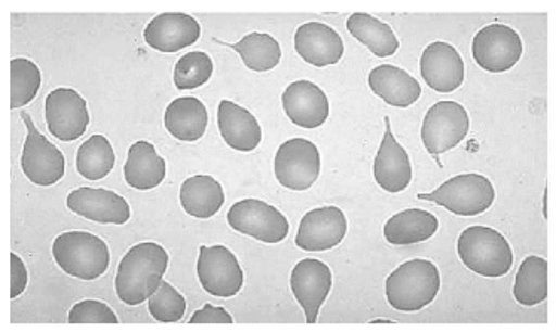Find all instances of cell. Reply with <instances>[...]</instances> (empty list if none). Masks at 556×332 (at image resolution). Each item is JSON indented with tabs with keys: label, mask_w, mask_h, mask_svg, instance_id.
Segmentation results:
<instances>
[{
	"label": "cell",
	"mask_w": 556,
	"mask_h": 332,
	"mask_svg": "<svg viewBox=\"0 0 556 332\" xmlns=\"http://www.w3.org/2000/svg\"><path fill=\"white\" fill-rule=\"evenodd\" d=\"M169 267V253L159 243H139L125 253L115 277V291L127 306H140L157 291Z\"/></svg>",
	"instance_id": "1"
},
{
	"label": "cell",
	"mask_w": 556,
	"mask_h": 332,
	"mask_svg": "<svg viewBox=\"0 0 556 332\" xmlns=\"http://www.w3.org/2000/svg\"><path fill=\"white\" fill-rule=\"evenodd\" d=\"M387 301L400 312H418L435 301L440 292V272L437 265L424 258L405 261L384 283Z\"/></svg>",
	"instance_id": "2"
},
{
	"label": "cell",
	"mask_w": 556,
	"mask_h": 332,
	"mask_svg": "<svg viewBox=\"0 0 556 332\" xmlns=\"http://www.w3.org/2000/svg\"><path fill=\"white\" fill-rule=\"evenodd\" d=\"M457 252L470 272L488 279L508 276L515 264L511 245L494 228H467L460 233Z\"/></svg>",
	"instance_id": "3"
},
{
	"label": "cell",
	"mask_w": 556,
	"mask_h": 332,
	"mask_svg": "<svg viewBox=\"0 0 556 332\" xmlns=\"http://www.w3.org/2000/svg\"><path fill=\"white\" fill-rule=\"evenodd\" d=\"M58 267L79 280H97L109 270L110 250L97 234L88 231H66L53 243Z\"/></svg>",
	"instance_id": "4"
},
{
	"label": "cell",
	"mask_w": 556,
	"mask_h": 332,
	"mask_svg": "<svg viewBox=\"0 0 556 332\" xmlns=\"http://www.w3.org/2000/svg\"><path fill=\"white\" fill-rule=\"evenodd\" d=\"M418 200L432 201L454 215L478 216L488 212L496 200V189L482 174H460L430 194H418Z\"/></svg>",
	"instance_id": "5"
},
{
	"label": "cell",
	"mask_w": 556,
	"mask_h": 332,
	"mask_svg": "<svg viewBox=\"0 0 556 332\" xmlns=\"http://www.w3.org/2000/svg\"><path fill=\"white\" fill-rule=\"evenodd\" d=\"M470 130V118L460 103H435L427 112L421 127V140L429 154L439 159L440 154L452 151L466 139Z\"/></svg>",
	"instance_id": "6"
},
{
	"label": "cell",
	"mask_w": 556,
	"mask_h": 332,
	"mask_svg": "<svg viewBox=\"0 0 556 332\" xmlns=\"http://www.w3.org/2000/svg\"><path fill=\"white\" fill-rule=\"evenodd\" d=\"M320 154L307 139L283 142L275 154V178L283 188L307 191L319 179Z\"/></svg>",
	"instance_id": "7"
},
{
	"label": "cell",
	"mask_w": 556,
	"mask_h": 332,
	"mask_svg": "<svg viewBox=\"0 0 556 332\" xmlns=\"http://www.w3.org/2000/svg\"><path fill=\"white\" fill-rule=\"evenodd\" d=\"M522 39L506 24H489L473 36L472 56L489 73H506L522 56Z\"/></svg>",
	"instance_id": "8"
},
{
	"label": "cell",
	"mask_w": 556,
	"mask_h": 332,
	"mask_svg": "<svg viewBox=\"0 0 556 332\" xmlns=\"http://www.w3.org/2000/svg\"><path fill=\"white\" fill-rule=\"evenodd\" d=\"M228 224L238 233L258 242L280 243L289 234V221L271 204L260 200L238 201L228 212Z\"/></svg>",
	"instance_id": "9"
},
{
	"label": "cell",
	"mask_w": 556,
	"mask_h": 332,
	"mask_svg": "<svg viewBox=\"0 0 556 332\" xmlns=\"http://www.w3.org/2000/svg\"><path fill=\"white\" fill-rule=\"evenodd\" d=\"M195 270L204 291L215 297H235L243 288L244 276L240 261L226 246H201Z\"/></svg>",
	"instance_id": "10"
},
{
	"label": "cell",
	"mask_w": 556,
	"mask_h": 332,
	"mask_svg": "<svg viewBox=\"0 0 556 332\" xmlns=\"http://www.w3.org/2000/svg\"><path fill=\"white\" fill-rule=\"evenodd\" d=\"M27 127L26 142H24L21 167L26 178L36 186H54L63 179L66 170V161L63 152L51 144L30 120L29 115L23 114Z\"/></svg>",
	"instance_id": "11"
},
{
	"label": "cell",
	"mask_w": 556,
	"mask_h": 332,
	"mask_svg": "<svg viewBox=\"0 0 556 332\" xmlns=\"http://www.w3.org/2000/svg\"><path fill=\"white\" fill-rule=\"evenodd\" d=\"M46 124L61 142L84 137L90 125L87 100L73 88H56L46 97Z\"/></svg>",
	"instance_id": "12"
},
{
	"label": "cell",
	"mask_w": 556,
	"mask_h": 332,
	"mask_svg": "<svg viewBox=\"0 0 556 332\" xmlns=\"http://www.w3.org/2000/svg\"><path fill=\"white\" fill-rule=\"evenodd\" d=\"M290 289L305 312V321L316 324L319 310L332 289L331 268L324 261L305 258L293 267Z\"/></svg>",
	"instance_id": "13"
},
{
	"label": "cell",
	"mask_w": 556,
	"mask_h": 332,
	"mask_svg": "<svg viewBox=\"0 0 556 332\" xmlns=\"http://www.w3.org/2000/svg\"><path fill=\"white\" fill-rule=\"evenodd\" d=\"M346 234L348 219L342 209L324 206L308 212L302 218L295 245L307 252H326L341 245Z\"/></svg>",
	"instance_id": "14"
},
{
	"label": "cell",
	"mask_w": 556,
	"mask_h": 332,
	"mask_svg": "<svg viewBox=\"0 0 556 332\" xmlns=\"http://www.w3.org/2000/svg\"><path fill=\"white\" fill-rule=\"evenodd\" d=\"M201 38L198 20L185 12H164L147 24L143 39L147 46L161 53H177L195 44Z\"/></svg>",
	"instance_id": "15"
},
{
	"label": "cell",
	"mask_w": 556,
	"mask_h": 332,
	"mask_svg": "<svg viewBox=\"0 0 556 332\" xmlns=\"http://www.w3.org/2000/svg\"><path fill=\"white\" fill-rule=\"evenodd\" d=\"M420 73L427 87L439 93H452L463 87L466 66L454 46L437 41L425 48L420 60Z\"/></svg>",
	"instance_id": "16"
},
{
	"label": "cell",
	"mask_w": 556,
	"mask_h": 332,
	"mask_svg": "<svg viewBox=\"0 0 556 332\" xmlns=\"http://www.w3.org/2000/svg\"><path fill=\"white\" fill-rule=\"evenodd\" d=\"M66 204L73 213L94 224L125 225L132 216L127 200L109 189H75L68 194Z\"/></svg>",
	"instance_id": "17"
},
{
	"label": "cell",
	"mask_w": 556,
	"mask_h": 332,
	"mask_svg": "<svg viewBox=\"0 0 556 332\" xmlns=\"http://www.w3.org/2000/svg\"><path fill=\"white\" fill-rule=\"evenodd\" d=\"M384 125L387 130L372 164V174H375V181L387 193H402L410 186L414 169H412L410 157L391 132L390 118L384 117Z\"/></svg>",
	"instance_id": "18"
},
{
	"label": "cell",
	"mask_w": 556,
	"mask_h": 332,
	"mask_svg": "<svg viewBox=\"0 0 556 332\" xmlns=\"http://www.w3.org/2000/svg\"><path fill=\"white\" fill-rule=\"evenodd\" d=\"M287 117L302 129H317L329 117V100L313 81H293L282 94Z\"/></svg>",
	"instance_id": "19"
},
{
	"label": "cell",
	"mask_w": 556,
	"mask_h": 332,
	"mask_svg": "<svg viewBox=\"0 0 556 332\" xmlns=\"http://www.w3.org/2000/svg\"><path fill=\"white\" fill-rule=\"evenodd\" d=\"M295 51L308 65L324 68L342 60L344 42L338 30L327 24L305 23L295 33Z\"/></svg>",
	"instance_id": "20"
},
{
	"label": "cell",
	"mask_w": 556,
	"mask_h": 332,
	"mask_svg": "<svg viewBox=\"0 0 556 332\" xmlns=\"http://www.w3.org/2000/svg\"><path fill=\"white\" fill-rule=\"evenodd\" d=\"M218 127L226 144L238 152H252L262 142V127L249 110L230 100L218 106Z\"/></svg>",
	"instance_id": "21"
},
{
	"label": "cell",
	"mask_w": 556,
	"mask_h": 332,
	"mask_svg": "<svg viewBox=\"0 0 556 332\" xmlns=\"http://www.w3.org/2000/svg\"><path fill=\"white\" fill-rule=\"evenodd\" d=\"M369 88L384 103L399 108H408L418 102L421 87L410 73L393 65L376 66L368 76Z\"/></svg>",
	"instance_id": "22"
},
{
	"label": "cell",
	"mask_w": 556,
	"mask_h": 332,
	"mask_svg": "<svg viewBox=\"0 0 556 332\" xmlns=\"http://www.w3.org/2000/svg\"><path fill=\"white\" fill-rule=\"evenodd\" d=\"M166 161L162 159L157 154V149L151 142L139 140L128 149L124 176L130 188L151 191L162 184V181L166 179Z\"/></svg>",
	"instance_id": "23"
},
{
	"label": "cell",
	"mask_w": 556,
	"mask_h": 332,
	"mask_svg": "<svg viewBox=\"0 0 556 332\" xmlns=\"http://www.w3.org/2000/svg\"><path fill=\"white\" fill-rule=\"evenodd\" d=\"M439 230V219L425 209H405L391 216L384 225V239L390 245L408 246L427 242Z\"/></svg>",
	"instance_id": "24"
},
{
	"label": "cell",
	"mask_w": 556,
	"mask_h": 332,
	"mask_svg": "<svg viewBox=\"0 0 556 332\" xmlns=\"http://www.w3.org/2000/svg\"><path fill=\"white\" fill-rule=\"evenodd\" d=\"M207 110L201 100L194 97L176 99L167 106L164 124L170 136L181 142H198L206 133Z\"/></svg>",
	"instance_id": "25"
},
{
	"label": "cell",
	"mask_w": 556,
	"mask_h": 332,
	"mask_svg": "<svg viewBox=\"0 0 556 332\" xmlns=\"http://www.w3.org/2000/svg\"><path fill=\"white\" fill-rule=\"evenodd\" d=\"M181 204L188 215L198 219H210L223 208L225 193L215 178L192 176L182 182Z\"/></svg>",
	"instance_id": "26"
},
{
	"label": "cell",
	"mask_w": 556,
	"mask_h": 332,
	"mask_svg": "<svg viewBox=\"0 0 556 332\" xmlns=\"http://www.w3.org/2000/svg\"><path fill=\"white\" fill-rule=\"evenodd\" d=\"M351 36L371 51L375 56L390 58L399 51L400 41L395 33L383 21L366 12H356L346 23Z\"/></svg>",
	"instance_id": "27"
},
{
	"label": "cell",
	"mask_w": 556,
	"mask_h": 332,
	"mask_svg": "<svg viewBox=\"0 0 556 332\" xmlns=\"http://www.w3.org/2000/svg\"><path fill=\"white\" fill-rule=\"evenodd\" d=\"M513 295L521 306L534 307L545 303L548 298V261L545 258L531 255L521 261Z\"/></svg>",
	"instance_id": "28"
},
{
	"label": "cell",
	"mask_w": 556,
	"mask_h": 332,
	"mask_svg": "<svg viewBox=\"0 0 556 332\" xmlns=\"http://www.w3.org/2000/svg\"><path fill=\"white\" fill-rule=\"evenodd\" d=\"M231 48L240 54L244 66L256 73L270 72L282 60V46L267 33H250Z\"/></svg>",
	"instance_id": "29"
},
{
	"label": "cell",
	"mask_w": 556,
	"mask_h": 332,
	"mask_svg": "<svg viewBox=\"0 0 556 332\" xmlns=\"http://www.w3.org/2000/svg\"><path fill=\"white\" fill-rule=\"evenodd\" d=\"M115 152L105 136H91L76 152V170L88 181H100L112 173Z\"/></svg>",
	"instance_id": "30"
},
{
	"label": "cell",
	"mask_w": 556,
	"mask_h": 332,
	"mask_svg": "<svg viewBox=\"0 0 556 332\" xmlns=\"http://www.w3.org/2000/svg\"><path fill=\"white\" fill-rule=\"evenodd\" d=\"M41 69L27 58L11 61V108L29 105L41 88Z\"/></svg>",
	"instance_id": "31"
},
{
	"label": "cell",
	"mask_w": 556,
	"mask_h": 332,
	"mask_svg": "<svg viewBox=\"0 0 556 332\" xmlns=\"http://www.w3.org/2000/svg\"><path fill=\"white\" fill-rule=\"evenodd\" d=\"M213 76V60L203 51H192L177 61L174 85L177 90H194L203 87Z\"/></svg>",
	"instance_id": "32"
},
{
	"label": "cell",
	"mask_w": 556,
	"mask_h": 332,
	"mask_svg": "<svg viewBox=\"0 0 556 332\" xmlns=\"http://www.w3.org/2000/svg\"><path fill=\"white\" fill-rule=\"evenodd\" d=\"M149 312L159 322H177L185 318L186 298L166 280H162L157 291L147 301Z\"/></svg>",
	"instance_id": "33"
},
{
	"label": "cell",
	"mask_w": 556,
	"mask_h": 332,
	"mask_svg": "<svg viewBox=\"0 0 556 332\" xmlns=\"http://www.w3.org/2000/svg\"><path fill=\"white\" fill-rule=\"evenodd\" d=\"M70 324H118L117 314L100 301H81L72 307Z\"/></svg>",
	"instance_id": "34"
},
{
	"label": "cell",
	"mask_w": 556,
	"mask_h": 332,
	"mask_svg": "<svg viewBox=\"0 0 556 332\" xmlns=\"http://www.w3.org/2000/svg\"><path fill=\"white\" fill-rule=\"evenodd\" d=\"M189 322H191V324H233V318H231V314L223 309V307L206 304L203 309L194 312V316L189 319Z\"/></svg>",
	"instance_id": "35"
},
{
	"label": "cell",
	"mask_w": 556,
	"mask_h": 332,
	"mask_svg": "<svg viewBox=\"0 0 556 332\" xmlns=\"http://www.w3.org/2000/svg\"><path fill=\"white\" fill-rule=\"evenodd\" d=\"M27 268L23 258L11 253V298H17L27 288Z\"/></svg>",
	"instance_id": "36"
},
{
	"label": "cell",
	"mask_w": 556,
	"mask_h": 332,
	"mask_svg": "<svg viewBox=\"0 0 556 332\" xmlns=\"http://www.w3.org/2000/svg\"><path fill=\"white\" fill-rule=\"evenodd\" d=\"M372 324H384V322H387V324H391V321H388V319H375V321H371Z\"/></svg>",
	"instance_id": "37"
}]
</instances>
